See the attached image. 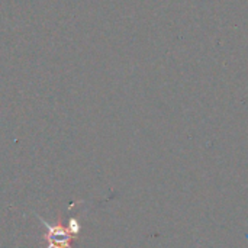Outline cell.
Segmentation results:
<instances>
[{
  "label": "cell",
  "instance_id": "1",
  "mask_svg": "<svg viewBox=\"0 0 248 248\" xmlns=\"http://www.w3.org/2000/svg\"><path fill=\"white\" fill-rule=\"evenodd\" d=\"M35 217L41 221V224L45 227L46 230V241H48V246L46 248H71V241L76 238L74 234H71V231L62 225V219L60 217L58 222L55 225L52 224H48L44 218H41L39 215L35 214Z\"/></svg>",
  "mask_w": 248,
  "mask_h": 248
}]
</instances>
